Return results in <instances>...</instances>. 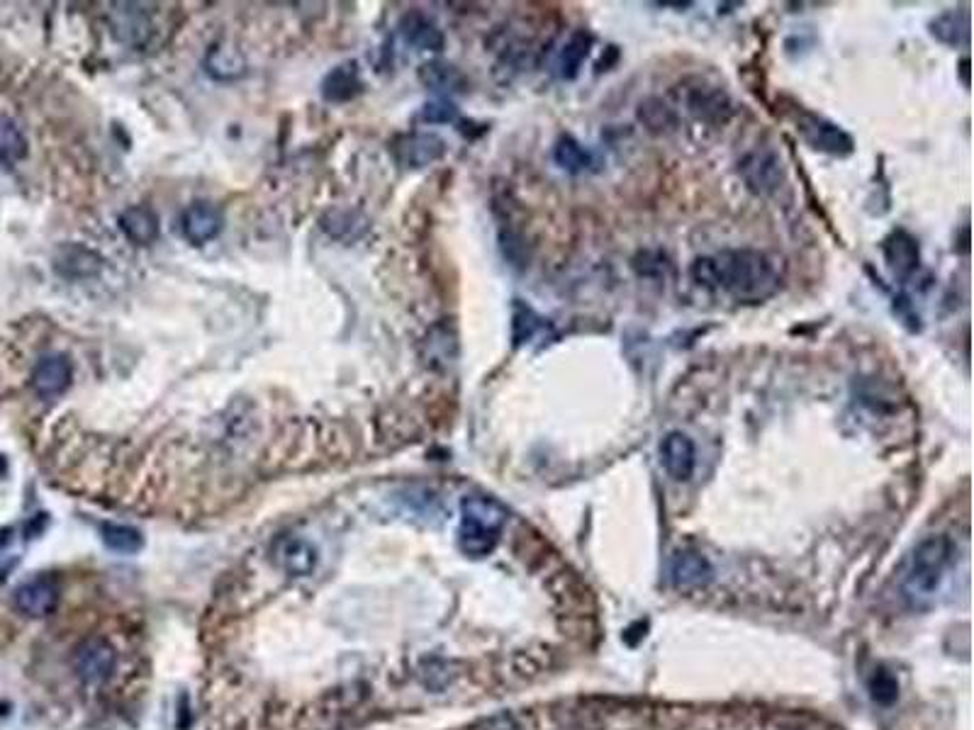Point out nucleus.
<instances>
[{
	"label": "nucleus",
	"instance_id": "nucleus-1",
	"mask_svg": "<svg viewBox=\"0 0 974 730\" xmlns=\"http://www.w3.org/2000/svg\"><path fill=\"white\" fill-rule=\"evenodd\" d=\"M690 275L704 290H721L743 305H758L780 290V268L765 251L726 249L716 256H699Z\"/></svg>",
	"mask_w": 974,
	"mask_h": 730
},
{
	"label": "nucleus",
	"instance_id": "nucleus-2",
	"mask_svg": "<svg viewBox=\"0 0 974 730\" xmlns=\"http://www.w3.org/2000/svg\"><path fill=\"white\" fill-rule=\"evenodd\" d=\"M950 560H953V543L948 536H928L926 541L918 543L901 582L906 602L918 609L931 604L943 584Z\"/></svg>",
	"mask_w": 974,
	"mask_h": 730
},
{
	"label": "nucleus",
	"instance_id": "nucleus-3",
	"mask_svg": "<svg viewBox=\"0 0 974 730\" xmlns=\"http://www.w3.org/2000/svg\"><path fill=\"white\" fill-rule=\"evenodd\" d=\"M507 509L492 497H466L461 504V529L458 546L470 558H485L500 543V533L507 524Z\"/></svg>",
	"mask_w": 974,
	"mask_h": 730
},
{
	"label": "nucleus",
	"instance_id": "nucleus-4",
	"mask_svg": "<svg viewBox=\"0 0 974 730\" xmlns=\"http://www.w3.org/2000/svg\"><path fill=\"white\" fill-rule=\"evenodd\" d=\"M738 176L743 178L746 188L758 198L777 195L787 183V171L782 164V156L770 146H755L741 161H738Z\"/></svg>",
	"mask_w": 974,
	"mask_h": 730
},
{
	"label": "nucleus",
	"instance_id": "nucleus-5",
	"mask_svg": "<svg viewBox=\"0 0 974 730\" xmlns=\"http://www.w3.org/2000/svg\"><path fill=\"white\" fill-rule=\"evenodd\" d=\"M792 120L799 137H802L814 151H824V154H831V156L853 154L855 149L853 137H850L843 127H838L836 122L826 120L824 115H816V112L794 105Z\"/></svg>",
	"mask_w": 974,
	"mask_h": 730
},
{
	"label": "nucleus",
	"instance_id": "nucleus-6",
	"mask_svg": "<svg viewBox=\"0 0 974 730\" xmlns=\"http://www.w3.org/2000/svg\"><path fill=\"white\" fill-rule=\"evenodd\" d=\"M682 103L685 110L699 122L707 125H724L731 120L733 103L731 95L719 86H709V83H694V86L682 91Z\"/></svg>",
	"mask_w": 974,
	"mask_h": 730
},
{
	"label": "nucleus",
	"instance_id": "nucleus-7",
	"mask_svg": "<svg viewBox=\"0 0 974 730\" xmlns=\"http://www.w3.org/2000/svg\"><path fill=\"white\" fill-rule=\"evenodd\" d=\"M882 256L889 273L897 280H909L921 266V246L914 234H909L906 229H894L892 234L884 237Z\"/></svg>",
	"mask_w": 974,
	"mask_h": 730
},
{
	"label": "nucleus",
	"instance_id": "nucleus-8",
	"mask_svg": "<svg viewBox=\"0 0 974 730\" xmlns=\"http://www.w3.org/2000/svg\"><path fill=\"white\" fill-rule=\"evenodd\" d=\"M115 650L110 648L108 640L91 638L78 648L76 653V672L83 679L86 687H98L105 679L113 675L115 670Z\"/></svg>",
	"mask_w": 974,
	"mask_h": 730
},
{
	"label": "nucleus",
	"instance_id": "nucleus-9",
	"mask_svg": "<svg viewBox=\"0 0 974 730\" xmlns=\"http://www.w3.org/2000/svg\"><path fill=\"white\" fill-rule=\"evenodd\" d=\"M660 463L675 482H687L697 468V448L682 431H670L660 443Z\"/></svg>",
	"mask_w": 974,
	"mask_h": 730
},
{
	"label": "nucleus",
	"instance_id": "nucleus-10",
	"mask_svg": "<svg viewBox=\"0 0 974 730\" xmlns=\"http://www.w3.org/2000/svg\"><path fill=\"white\" fill-rule=\"evenodd\" d=\"M71 378H74V370H71L69 358L52 353V356H44L37 361L35 370H32V387H35L39 397L52 400L71 385Z\"/></svg>",
	"mask_w": 974,
	"mask_h": 730
},
{
	"label": "nucleus",
	"instance_id": "nucleus-11",
	"mask_svg": "<svg viewBox=\"0 0 974 730\" xmlns=\"http://www.w3.org/2000/svg\"><path fill=\"white\" fill-rule=\"evenodd\" d=\"M446 154L444 139L436 134H407L395 144V156L402 166L424 168L439 161Z\"/></svg>",
	"mask_w": 974,
	"mask_h": 730
},
{
	"label": "nucleus",
	"instance_id": "nucleus-12",
	"mask_svg": "<svg viewBox=\"0 0 974 730\" xmlns=\"http://www.w3.org/2000/svg\"><path fill=\"white\" fill-rule=\"evenodd\" d=\"M273 558L278 567L288 572L290 577H305L315 570L317 565V550L312 548L310 541L300 536H283L273 548Z\"/></svg>",
	"mask_w": 974,
	"mask_h": 730
},
{
	"label": "nucleus",
	"instance_id": "nucleus-13",
	"mask_svg": "<svg viewBox=\"0 0 974 730\" xmlns=\"http://www.w3.org/2000/svg\"><path fill=\"white\" fill-rule=\"evenodd\" d=\"M181 227H183V237H186L190 244L205 246L207 241L217 239V234L222 232V215L212 205L195 202V205H190L188 210L183 212Z\"/></svg>",
	"mask_w": 974,
	"mask_h": 730
},
{
	"label": "nucleus",
	"instance_id": "nucleus-14",
	"mask_svg": "<svg viewBox=\"0 0 974 730\" xmlns=\"http://www.w3.org/2000/svg\"><path fill=\"white\" fill-rule=\"evenodd\" d=\"M57 599H59L57 582H54L52 577H44V575L25 582L18 592H15V604H18V609L27 616L52 614L54 606H57Z\"/></svg>",
	"mask_w": 974,
	"mask_h": 730
},
{
	"label": "nucleus",
	"instance_id": "nucleus-15",
	"mask_svg": "<svg viewBox=\"0 0 974 730\" xmlns=\"http://www.w3.org/2000/svg\"><path fill=\"white\" fill-rule=\"evenodd\" d=\"M712 575V563L702 553H694V550H680L670 560V582L680 589L704 587L712 580Z\"/></svg>",
	"mask_w": 974,
	"mask_h": 730
},
{
	"label": "nucleus",
	"instance_id": "nucleus-16",
	"mask_svg": "<svg viewBox=\"0 0 974 730\" xmlns=\"http://www.w3.org/2000/svg\"><path fill=\"white\" fill-rule=\"evenodd\" d=\"M120 229L132 244L149 246L159 239V217H156L154 210H149L144 205L127 207L120 215Z\"/></svg>",
	"mask_w": 974,
	"mask_h": 730
},
{
	"label": "nucleus",
	"instance_id": "nucleus-17",
	"mask_svg": "<svg viewBox=\"0 0 974 730\" xmlns=\"http://www.w3.org/2000/svg\"><path fill=\"white\" fill-rule=\"evenodd\" d=\"M419 81L429 88V91L439 93L441 98H449L453 93H461L466 88V76L446 61H427L419 66Z\"/></svg>",
	"mask_w": 974,
	"mask_h": 730
},
{
	"label": "nucleus",
	"instance_id": "nucleus-18",
	"mask_svg": "<svg viewBox=\"0 0 974 730\" xmlns=\"http://www.w3.org/2000/svg\"><path fill=\"white\" fill-rule=\"evenodd\" d=\"M553 336V327L539 312L531 310L522 300H514L512 307V341L514 346L531 344L536 336Z\"/></svg>",
	"mask_w": 974,
	"mask_h": 730
},
{
	"label": "nucleus",
	"instance_id": "nucleus-19",
	"mask_svg": "<svg viewBox=\"0 0 974 730\" xmlns=\"http://www.w3.org/2000/svg\"><path fill=\"white\" fill-rule=\"evenodd\" d=\"M103 266L98 254L91 249H83L78 244H66L61 246L54 256V268L66 278H86V275H95Z\"/></svg>",
	"mask_w": 974,
	"mask_h": 730
},
{
	"label": "nucleus",
	"instance_id": "nucleus-20",
	"mask_svg": "<svg viewBox=\"0 0 974 730\" xmlns=\"http://www.w3.org/2000/svg\"><path fill=\"white\" fill-rule=\"evenodd\" d=\"M113 8L110 22H113L117 39H122L125 44H142L151 30L147 15L137 5H113Z\"/></svg>",
	"mask_w": 974,
	"mask_h": 730
},
{
	"label": "nucleus",
	"instance_id": "nucleus-21",
	"mask_svg": "<svg viewBox=\"0 0 974 730\" xmlns=\"http://www.w3.org/2000/svg\"><path fill=\"white\" fill-rule=\"evenodd\" d=\"M402 35H405L407 42L412 44V47H417V49H422V52H441L444 49V32L439 30V27L431 22L427 15H422V13H410V15H405V20H402Z\"/></svg>",
	"mask_w": 974,
	"mask_h": 730
},
{
	"label": "nucleus",
	"instance_id": "nucleus-22",
	"mask_svg": "<svg viewBox=\"0 0 974 730\" xmlns=\"http://www.w3.org/2000/svg\"><path fill=\"white\" fill-rule=\"evenodd\" d=\"M590 49H592L590 32L585 30L573 32V35L568 37V42L563 44L561 54H558V64H556L558 76H561L563 81H575V78L580 76L582 64H585L587 56H590Z\"/></svg>",
	"mask_w": 974,
	"mask_h": 730
},
{
	"label": "nucleus",
	"instance_id": "nucleus-23",
	"mask_svg": "<svg viewBox=\"0 0 974 730\" xmlns=\"http://www.w3.org/2000/svg\"><path fill=\"white\" fill-rule=\"evenodd\" d=\"M363 91L361 76H358L356 64L337 66L334 71L327 73L322 83V95L329 103H346V100L356 98Z\"/></svg>",
	"mask_w": 974,
	"mask_h": 730
},
{
	"label": "nucleus",
	"instance_id": "nucleus-24",
	"mask_svg": "<svg viewBox=\"0 0 974 730\" xmlns=\"http://www.w3.org/2000/svg\"><path fill=\"white\" fill-rule=\"evenodd\" d=\"M931 35L948 47H965L970 42V15L967 10H945L931 22Z\"/></svg>",
	"mask_w": 974,
	"mask_h": 730
},
{
	"label": "nucleus",
	"instance_id": "nucleus-25",
	"mask_svg": "<svg viewBox=\"0 0 974 730\" xmlns=\"http://www.w3.org/2000/svg\"><path fill=\"white\" fill-rule=\"evenodd\" d=\"M424 356H427V363L434 365V368L451 365L458 356L456 331L446 327V324H439V327L431 329L427 341H424Z\"/></svg>",
	"mask_w": 974,
	"mask_h": 730
},
{
	"label": "nucleus",
	"instance_id": "nucleus-26",
	"mask_svg": "<svg viewBox=\"0 0 974 730\" xmlns=\"http://www.w3.org/2000/svg\"><path fill=\"white\" fill-rule=\"evenodd\" d=\"M205 69L212 78H217V81H234V78H239L246 71V61L244 56L234 47H229V44H215V47L207 52Z\"/></svg>",
	"mask_w": 974,
	"mask_h": 730
},
{
	"label": "nucleus",
	"instance_id": "nucleus-27",
	"mask_svg": "<svg viewBox=\"0 0 974 730\" xmlns=\"http://www.w3.org/2000/svg\"><path fill=\"white\" fill-rule=\"evenodd\" d=\"M638 120L643 122V127L653 134H668L677 127V115L675 110L665 103L663 98H646L638 103L636 110Z\"/></svg>",
	"mask_w": 974,
	"mask_h": 730
},
{
	"label": "nucleus",
	"instance_id": "nucleus-28",
	"mask_svg": "<svg viewBox=\"0 0 974 730\" xmlns=\"http://www.w3.org/2000/svg\"><path fill=\"white\" fill-rule=\"evenodd\" d=\"M553 159H556V164L563 168V171H568V173H582V171H587V168L592 166V154H590V149H585L578 139L575 137H570V134H563L561 139H558L556 146H553Z\"/></svg>",
	"mask_w": 974,
	"mask_h": 730
},
{
	"label": "nucleus",
	"instance_id": "nucleus-29",
	"mask_svg": "<svg viewBox=\"0 0 974 730\" xmlns=\"http://www.w3.org/2000/svg\"><path fill=\"white\" fill-rule=\"evenodd\" d=\"M27 156V139L10 117H0V164L13 166Z\"/></svg>",
	"mask_w": 974,
	"mask_h": 730
},
{
	"label": "nucleus",
	"instance_id": "nucleus-30",
	"mask_svg": "<svg viewBox=\"0 0 974 730\" xmlns=\"http://www.w3.org/2000/svg\"><path fill=\"white\" fill-rule=\"evenodd\" d=\"M631 268H634L636 275H641V278H665L670 268H673V263H670V258L665 251L648 249V251H638L634 261H631Z\"/></svg>",
	"mask_w": 974,
	"mask_h": 730
},
{
	"label": "nucleus",
	"instance_id": "nucleus-31",
	"mask_svg": "<svg viewBox=\"0 0 974 730\" xmlns=\"http://www.w3.org/2000/svg\"><path fill=\"white\" fill-rule=\"evenodd\" d=\"M103 541L105 546L110 550H117V553H137L142 548V536H139V531L130 529V526H105Z\"/></svg>",
	"mask_w": 974,
	"mask_h": 730
},
{
	"label": "nucleus",
	"instance_id": "nucleus-32",
	"mask_svg": "<svg viewBox=\"0 0 974 730\" xmlns=\"http://www.w3.org/2000/svg\"><path fill=\"white\" fill-rule=\"evenodd\" d=\"M867 687H870L872 699H875L877 704H882V706L894 704V701H897V696H899L897 677H894L889 670H884V667L875 670V675L870 677V684H867Z\"/></svg>",
	"mask_w": 974,
	"mask_h": 730
},
{
	"label": "nucleus",
	"instance_id": "nucleus-33",
	"mask_svg": "<svg viewBox=\"0 0 974 730\" xmlns=\"http://www.w3.org/2000/svg\"><path fill=\"white\" fill-rule=\"evenodd\" d=\"M361 217L351 215V212H329L327 217L322 219V227H334L329 229V234L339 239H351L354 234L361 232Z\"/></svg>",
	"mask_w": 974,
	"mask_h": 730
},
{
	"label": "nucleus",
	"instance_id": "nucleus-34",
	"mask_svg": "<svg viewBox=\"0 0 974 730\" xmlns=\"http://www.w3.org/2000/svg\"><path fill=\"white\" fill-rule=\"evenodd\" d=\"M456 115H458L456 105H453L449 98L431 100V103L424 105L422 112H419V117H422L424 122H429V125H446V122L456 120Z\"/></svg>",
	"mask_w": 974,
	"mask_h": 730
},
{
	"label": "nucleus",
	"instance_id": "nucleus-35",
	"mask_svg": "<svg viewBox=\"0 0 974 730\" xmlns=\"http://www.w3.org/2000/svg\"><path fill=\"white\" fill-rule=\"evenodd\" d=\"M967 66H970V61L962 59L960 61V73H962V81H965V86H967Z\"/></svg>",
	"mask_w": 974,
	"mask_h": 730
}]
</instances>
